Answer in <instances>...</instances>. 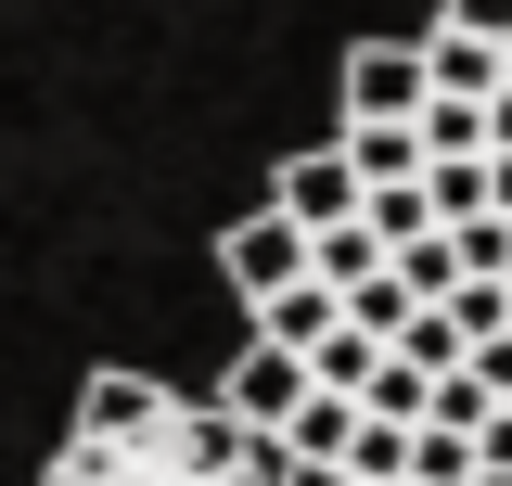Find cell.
<instances>
[{"label":"cell","mask_w":512,"mask_h":486,"mask_svg":"<svg viewBox=\"0 0 512 486\" xmlns=\"http://www.w3.org/2000/svg\"><path fill=\"white\" fill-rule=\"evenodd\" d=\"M218 269H231V295H244V307H269L282 282H308V231H295L282 205H256L244 231L218 243Z\"/></svg>","instance_id":"cell-2"},{"label":"cell","mask_w":512,"mask_h":486,"mask_svg":"<svg viewBox=\"0 0 512 486\" xmlns=\"http://www.w3.org/2000/svg\"><path fill=\"white\" fill-rule=\"evenodd\" d=\"M269 205H282L295 231H333V218H359V167H346V154L320 141V154H295V167L269 180Z\"/></svg>","instance_id":"cell-4"},{"label":"cell","mask_w":512,"mask_h":486,"mask_svg":"<svg viewBox=\"0 0 512 486\" xmlns=\"http://www.w3.org/2000/svg\"><path fill=\"white\" fill-rule=\"evenodd\" d=\"M436 26H461V39H512V0H448Z\"/></svg>","instance_id":"cell-6"},{"label":"cell","mask_w":512,"mask_h":486,"mask_svg":"<svg viewBox=\"0 0 512 486\" xmlns=\"http://www.w3.org/2000/svg\"><path fill=\"white\" fill-rule=\"evenodd\" d=\"M295 397H308V371L282 359L269 333H256L244 359H231V384H218V410H231V423H256V435H282V410H295Z\"/></svg>","instance_id":"cell-5"},{"label":"cell","mask_w":512,"mask_h":486,"mask_svg":"<svg viewBox=\"0 0 512 486\" xmlns=\"http://www.w3.org/2000/svg\"><path fill=\"white\" fill-rule=\"evenodd\" d=\"M423 103V39H359L346 52V116H410Z\"/></svg>","instance_id":"cell-3"},{"label":"cell","mask_w":512,"mask_h":486,"mask_svg":"<svg viewBox=\"0 0 512 486\" xmlns=\"http://www.w3.org/2000/svg\"><path fill=\"white\" fill-rule=\"evenodd\" d=\"M269 474H282V448L231 423L218 397H180L154 371H90L39 486H269Z\"/></svg>","instance_id":"cell-1"}]
</instances>
